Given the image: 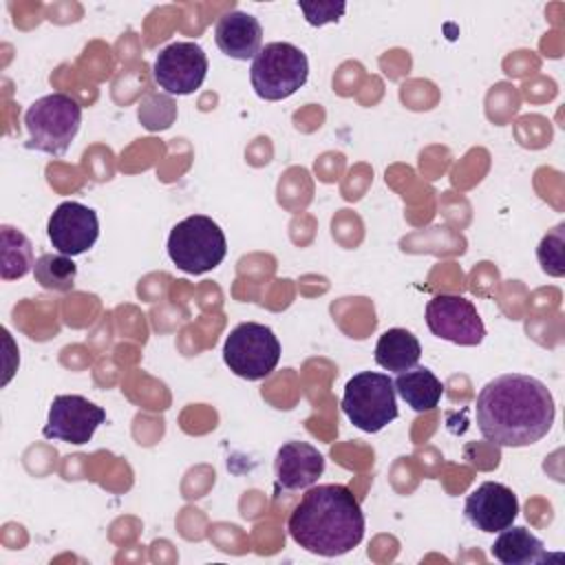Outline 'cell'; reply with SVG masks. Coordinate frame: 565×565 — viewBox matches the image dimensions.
Wrapping results in <instances>:
<instances>
[{"label":"cell","mask_w":565,"mask_h":565,"mask_svg":"<svg viewBox=\"0 0 565 565\" xmlns=\"http://www.w3.org/2000/svg\"><path fill=\"white\" fill-rule=\"evenodd\" d=\"M46 234L60 254L71 258L84 254L99 238L97 212L79 201H64L49 216Z\"/></svg>","instance_id":"11"},{"label":"cell","mask_w":565,"mask_h":565,"mask_svg":"<svg viewBox=\"0 0 565 565\" xmlns=\"http://www.w3.org/2000/svg\"><path fill=\"white\" fill-rule=\"evenodd\" d=\"M475 413L486 441L501 448H521L550 433L556 406L541 380L523 373H503L479 391Z\"/></svg>","instance_id":"1"},{"label":"cell","mask_w":565,"mask_h":565,"mask_svg":"<svg viewBox=\"0 0 565 565\" xmlns=\"http://www.w3.org/2000/svg\"><path fill=\"white\" fill-rule=\"evenodd\" d=\"M35 282L49 291H71L77 278V265L66 254H42L33 265Z\"/></svg>","instance_id":"19"},{"label":"cell","mask_w":565,"mask_h":565,"mask_svg":"<svg viewBox=\"0 0 565 565\" xmlns=\"http://www.w3.org/2000/svg\"><path fill=\"white\" fill-rule=\"evenodd\" d=\"M536 258L545 274L556 278L565 274V223H558L541 238L536 247Z\"/></svg>","instance_id":"20"},{"label":"cell","mask_w":565,"mask_h":565,"mask_svg":"<svg viewBox=\"0 0 565 565\" xmlns=\"http://www.w3.org/2000/svg\"><path fill=\"white\" fill-rule=\"evenodd\" d=\"M227 254V241L216 221L205 214H192L179 221L168 236V256L185 274H205L221 265Z\"/></svg>","instance_id":"4"},{"label":"cell","mask_w":565,"mask_h":565,"mask_svg":"<svg viewBox=\"0 0 565 565\" xmlns=\"http://www.w3.org/2000/svg\"><path fill=\"white\" fill-rule=\"evenodd\" d=\"M463 514L472 527L494 534L514 523L519 514V499L512 488L499 481H483L466 497Z\"/></svg>","instance_id":"12"},{"label":"cell","mask_w":565,"mask_h":565,"mask_svg":"<svg viewBox=\"0 0 565 565\" xmlns=\"http://www.w3.org/2000/svg\"><path fill=\"white\" fill-rule=\"evenodd\" d=\"M419 355H422L419 340L408 329H402V327L386 329L375 344V362L386 371H395V373L408 371L417 366Z\"/></svg>","instance_id":"17"},{"label":"cell","mask_w":565,"mask_h":565,"mask_svg":"<svg viewBox=\"0 0 565 565\" xmlns=\"http://www.w3.org/2000/svg\"><path fill=\"white\" fill-rule=\"evenodd\" d=\"M152 75L161 90L190 95L205 82L207 55L196 42H172L157 53Z\"/></svg>","instance_id":"9"},{"label":"cell","mask_w":565,"mask_h":565,"mask_svg":"<svg viewBox=\"0 0 565 565\" xmlns=\"http://www.w3.org/2000/svg\"><path fill=\"white\" fill-rule=\"evenodd\" d=\"M307 55L291 42H269L252 60L249 79L260 99L280 102L307 84Z\"/></svg>","instance_id":"5"},{"label":"cell","mask_w":565,"mask_h":565,"mask_svg":"<svg viewBox=\"0 0 565 565\" xmlns=\"http://www.w3.org/2000/svg\"><path fill=\"white\" fill-rule=\"evenodd\" d=\"M33 245L15 227H0V276L2 280L24 278L33 269Z\"/></svg>","instance_id":"18"},{"label":"cell","mask_w":565,"mask_h":565,"mask_svg":"<svg viewBox=\"0 0 565 565\" xmlns=\"http://www.w3.org/2000/svg\"><path fill=\"white\" fill-rule=\"evenodd\" d=\"M106 411L84 395H57L51 402L42 435L46 439H60L82 446L90 441L97 426L104 424Z\"/></svg>","instance_id":"10"},{"label":"cell","mask_w":565,"mask_h":565,"mask_svg":"<svg viewBox=\"0 0 565 565\" xmlns=\"http://www.w3.org/2000/svg\"><path fill=\"white\" fill-rule=\"evenodd\" d=\"M393 386L395 393L417 413L437 408L444 395L441 380L426 366H413L408 371L397 373Z\"/></svg>","instance_id":"15"},{"label":"cell","mask_w":565,"mask_h":565,"mask_svg":"<svg viewBox=\"0 0 565 565\" xmlns=\"http://www.w3.org/2000/svg\"><path fill=\"white\" fill-rule=\"evenodd\" d=\"M342 413L364 433H380L397 417L393 380L386 373L362 371L353 375L342 395Z\"/></svg>","instance_id":"6"},{"label":"cell","mask_w":565,"mask_h":565,"mask_svg":"<svg viewBox=\"0 0 565 565\" xmlns=\"http://www.w3.org/2000/svg\"><path fill=\"white\" fill-rule=\"evenodd\" d=\"M274 472L278 488L307 490L324 472V457L307 441H287L276 452Z\"/></svg>","instance_id":"13"},{"label":"cell","mask_w":565,"mask_h":565,"mask_svg":"<svg viewBox=\"0 0 565 565\" xmlns=\"http://www.w3.org/2000/svg\"><path fill=\"white\" fill-rule=\"evenodd\" d=\"M280 360V342L267 324L241 322L223 342V362L243 380L267 377Z\"/></svg>","instance_id":"7"},{"label":"cell","mask_w":565,"mask_h":565,"mask_svg":"<svg viewBox=\"0 0 565 565\" xmlns=\"http://www.w3.org/2000/svg\"><path fill=\"white\" fill-rule=\"evenodd\" d=\"M298 7H300V11L305 13V18L311 26H322L327 22H338L342 18V13L347 11L344 2H331V0H327V2H322V0H318V2H298Z\"/></svg>","instance_id":"21"},{"label":"cell","mask_w":565,"mask_h":565,"mask_svg":"<svg viewBox=\"0 0 565 565\" xmlns=\"http://www.w3.org/2000/svg\"><path fill=\"white\" fill-rule=\"evenodd\" d=\"M426 324L433 335L459 347H477L486 338V327L472 300L457 294H439L426 305Z\"/></svg>","instance_id":"8"},{"label":"cell","mask_w":565,"mask_h":565,"mask_svg":"<svg viewBox=\"0 0 565 565\" xmlns=\"http://www.w3.org/2000/svg\"><path fill=\"white\" fill-rule=\"evenodd\" d=\"M289 536L318 556H342L364 539V512L355 494L340 483L309 488L287 521Z\"/></svg>","instance_id":"2"},{"label":"cell","mask_w":565,"mask_h":565,"mask_svg":"<svg viewBox=\"0 0 565 565\" xmlns=\"http://www.w3.org/2000/svg\"><path fill=\"white\" fill-rule=\"evenodd\" d=\"M82 124V106L66 93H51L35 99L24 113V128L29 132L26 148L62 157Z\"/></svg>","instance_id":"3"},{"label":"cell","mask_w":565,"mask_h":565,"mask_svg":"<svg viewBox=\"0 0 565 565\" xmlns=\"http://www.w3.org/2000/svg\"><path fill=\"white\" fill-rule=\"evenodd\" d=\"M492 556L503 565H530L545 563L547 552L539 536H534L527 527H505L494 539L490 547Z\"/></svg>","instance_id":"16"},{"label":"cell","mask_w":565,"mask_h":565,"mask_svg":"<svg viewBox=\"0 0 565 565\" xmlns=\"http://www.w3.org/2000/svg\"><path fill=\"white\" fill-rule=\"evenodd\" d=\"M214 40L223 55L232 60H254L263 44V26L258 18L245 11H230L218 18L214 26Z\"/></svg>","instance_id":"14"}]
</instances>
